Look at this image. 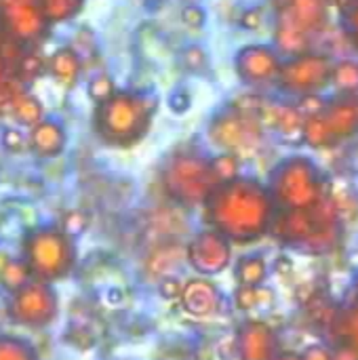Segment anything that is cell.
<instances>
[{
    "mask_svg": "<svg viewBox=\"0 0 358 360\" xmlns=\"http://www.w3.org/2000/svg\"><path fill=\"white\" fill-rule=\"evenodd\" d=\"M207 202L209 219L215 230L234 240H249L260 236L272 217V202L268 192L249 179H234L217 186Z\"/></svg>",
    "mask_w": 358,
    "mask_h": 360,
    "instance_id": "1",
    "label": "cell"
},
{
    "mask_svg": "<svg viewBox=\"0 0 358 360\" xmlns=\"http://www.w3.org/2000/svg\"><path fill=\"white\" fill-rule=\"evenodd\" d=\"M154 99L129 91H116L95 108V131L110 146H133L150 129Z\"/></svg>",
    "mask_w": 358,
    "mask_h": 360,
    "instance_id": "2",
    "label": "cell"
},
{
    "mask_svg": "<svg viewBox=\"0 0 358 360\" xmlns=\"http://www.w3.org/2000/svg\"><path fill=\"white\" fill-rule=\"evenodd\" d=\"M272 196L285 209H308L327 194L317 167L306 158H291L272 175Z\"/></svg>",
    "mask_w": 358,
    "mask_h": 360,
    "instance_id": "3",
    "label": "cell"
},
{
    "mask_svg": "<svg viewBox=\"0 0 358 360\" xmlns=\"http://www.w3.org/2000/svg\"><path fill=\"white\" fill-rule=\"evenodd\" d=\"M165 186L171 196L194 205L207 200L219 184L211 171V160L196 154H177L165 169Z\"/></svg>",
    "mask_w": 358,
    "mask_h": 360,
    "instance_id": "4",
    "label": "cell"
},
{
    "mask_svg": "<svg viewBox=\"0 0 358 360\" xmlns=\"http://www.w3.org/2000/svg\"><path fill=\"white\" fill-rule=\"evenodd\" d=\"M358 131V99H335L304 122V141L312 148H329Z\"/></svg>",
    "mask_w": 358,
    "mask_h": 360,
    "instance_id": "5",
    "label": "cell"
},
{
    "mask_svg": "<svg viewBox=\"0 0 358 360\" xmlns=\"http://www.w3.org/2000/svg\"><path fill=\"white\" fill-rule=\"evenodd\" d=\"M209 137L217 148L236 154L241 158V156H253L260 150L264 141V131L257 116L232 108L230 112L219 114L211 122Z\"/></svg>",
    "mask_w": 358,
    "mask_h": 360,
    "instance_id": "6",
    "label": "cell"
},
{
    "mask_svg": "<svg viewBox=\"0 0 358 360\" xmlns=\"http://www.w3.org/2000/svg\"><path fill=\"white\" fill-rule=\"evenodd\" d=\"M331 74L333 63L329 61V57L306 51L302 55L291 57V61L281 68L279 82L287 93L306 97L325 89L331 82Z\"/></svg>",
    "mask_w": 358,
    "mask_h": 360,
    "instance_id": "7",
    "label": "cell"
},
{
    "mask_svg": "<svg viewBox=\"0 0 358 360\" xmlns=\"http://www.w3.org/2000/svg\"><path fill=\"white\" fill-rule=\"evenodd\" d=\"M49 25L40 0H0V32L6 38L34 44L46 36Z\"/></svg>",
    "mask_w": 358,
    "mask_h": 360,
    "instance_id": "8",
    "label": "cell"
},
{
    "mask_svg": "<svg viewBox=\"0 0 358 360\" xmlns=\"http://www.w3.org/2000/svg\"><path fill=\"white\" fill-rule=\"evenodd\" d=\"M279 57L268 46H247L236 57V70L238 76L253 86L270 84L272 80H279L281 74Z\"/></svg>",
    "mask_w": 358,
    "mask_h": 360,
    "instance_id": "9",
    "label": "cell"
},
{
    "mask_svg": "<svg viewBox=\"0 0 358 360\" xmlns=\"http://www.w3.org/2000/svg\"><path fill=\"white\" fill-rule=\"evenodd\" d=\"M188 257L196 270H200L205 274H217L230 262V247H228L224 234L205 232L192 243Z\"/></svg>",
    "mask_w": 358,
    "mask_h": 360,
    "instance_id": "10",
    "label": "cell"
},
{
    "mask_svg": "<svg viewBox=\"0 0 358 360\" xmlns=\"http://www.w3.org/2000/svg\"><path fill=\"white\" fill-rule=\"evenodd\" d=\"M327 0H289L281 6L279 19L304 32L308 38H314L317 32L325 25Z\"/></svg>",
    "mask_w": 358,
    "mask_h": 360,
    "instance_id": "11",
    "label": "cell"
},
{
    "mask_svg": "<svg viewBox=\"0 0 358 360\" xmlns=\"http://www.w3.org/2000/svg\"><path fill=\"white\" fill-rule=\"evenodd\" d=\"M65 143H68L65 129L53 118H42L38 124L30 127L27 146L32 148L34 154H38L42 158L59 156L65 150Z\"/></svg>",
    "mask_w": 358,
    "mask_h": 360,
    "instance_id": "12",
    "label": "cell"
},
{
    "mask_svg": "<svg viewBox=\"0 0 358 360\" xmlns=\"http://www.w3.org/2000/svg\"><path fill=\"white\" fill-rule=\"evenodd\" d=\"M236 348H238V356L243 360H272L274 335L266 325L249 323L238 333Z\"/></svg>",
    "mask_w": 358,
    "mask_h": 360,
    "instance_id": "13",
    "label": "cell"
},
{
    "mask_svg": "<svg viewBox=\"0 0 358 360\" xmlns=\"http://www.w3.org/2000/svg\"><path fill=\"white\" fill-rule=\"evenodd\" d=\"M46 72L57 84H61L65 89H72L82 76V59L72 46L57 49L46 59Z\"/></svg>",
    "mask_w": 358,
    "mask_h": 360,
    "instance_id": "14",
    "label": "cell"
},
{
    "mask_svg": "<svg viewBox=\"0 0 358 360\" xmlns=\"http://www.w3.org/2000/svg\"><path fill=\"white\" fill-rule=\"evenodd\" d=\"M184 302H186V308L198 316L213 314L219 308V295L215 287L205 281H194L192 285H188L184 291Z\"/></svg>",
    "mask_w": 358,
    "mask_h": 360,
    "instance_id": "15",
    "label": "cell"
},
{
    "mask_svg": "<svg viewBox=\"0 0 358 360\" xmlns=\"http://www.w3.org/2000/svg\"><path fill=\"white\" fill-rule=\"evenodd\" d=\"M11 103V114L19 124L25 127H34L44 118V108L38 101V97L30 95V93H17L8 99Z\"/></svg>",
    "mask_w": 358,
    "mask_h": 360,
    "instance_id": "16",
    "label": "cell"
},
{
    "mask_svg": "<svg viewBox=\"0 0 358 360\" xmlns=\"http://www.w3.org/2000/svg\"><path fill=\"white\" fill-rule=\"evenodd\" d=\"M84 0H40L42 13L49 23H61L82 11Z\"/></svg>",
    "mask_w": 358,
    "mask_h": 360,
    "instance_id": "17",
    "label": "cell"
},
{
    "mask_svg": "<svg viewBox=\"0 0 358 360\" xmlns=\"http://www.w3.org/2000/svg\"><path fill=\"white\" fill-rule=\"evenodd\" d=\"M266 276V264L262 257H245L236 266V278L243 287H257Z\"/></svg>",
    "mask_w": 358,
    "mask_h": 360,
    "instance_id": "18",
    "label": "cell"
},
{
    "mask_svg": "<svg viewBox=\"0 0 358 360\" xmlns=\"http://www.w3.org/2000/svg\"><path fill=\"white\" fill-rule=\"evenodd\" d=\"M211 171L219 186L238 179V156L230 152H222L219 156L211 160Z\"/></svg>",
    "mask_w": 358,
    "mask_h": 360,
    "instance_id": "19",
    "label": "cell"
},
{
    "mask_svg": "<svg viewBox=\"0 0 358 360\" xmlns=\"http://www.w3.org/2000/svg\"><path fill=\"white\" fill-rule=\"evenodd\" d=\"M331 82L342 93H354L358 89V63H354V61H340L338 65H333Z\"/></svg>",
    "mask_w": 358,
    "mask_h": 360,
    "instance_id": "20",
    "label": "cell"
},
{
    "mask_svg": "<svg viewBox=\"0 0 358 360\" xmlns=\"http://www.w3.org/2000/svg\"><path fill=\"white\" fill-rule=\"evenodd\" d=\"M87 93H89L91 101H95V105H97V103L106 101L108 97H112L116 93V86H114V80L108 74H97V76H93L89 80Z\"/></svg>",
    "mask_w": 358,
    "mask_h": 360,
    "instance_id": "21",
    "label": "cell"
},
{
    "mask_svg": "<svg viewBox=\"0 0 358 360\" xmlns=\"http://www.w3.org/2000/svg\"><path fill=\"white\" fill-rule=\"evenodd\" d=\"M15 65H17L19 76H21L25 82H27V80H34L36 76H40L42 72H46V61H42V59H40L38 55H34V53H23Z\"/></svg>",
    "mask_w": 358,
    "mask_h": 360,
    "instance_id": "22",
    "label": "cell"
},
{
    "mask_svg": "<svg viewBox=\"0 0 358 360\" xmlns=\"http://www.w3.org/2000/svg\"><path fill=\"white\" fill-rule=\"evenodd\" d=\"M72 49L80 55V59L84 61L87 57L95 55V40L89 32H78L74 42H72Z\"/></svg>",
    "mask_w": 358,
    "mask_h": 360,
    "instance_id": "23",
    "label": "cell"
},
{
    "mask_svg": "<svg viewBox=\"0 0 358 360\" xmlns=\"http://www.w3.org/2000/svg\"><path fill=\"white\" fill-rule=\"evenodd\" d=\"M2 146L8 152H21L27 146V135H23L19 129H6L2 133Z\"/></svg>",
    "mask_w": 358,
    "mask_h": 360,
    "instance_id": "24",
    "label": "cell"
},
{
    "mask_svg": "<svg viewBox=\"0 0 358 360\" xmlns=\"http://www.w3.org/2000/svg\"><path fill=\"white\" fill-rule=\"evenodd\" d=\"M181 59H184V65H186L188 70H194V72H198V70H203V68L207 65V55H205V51L198 49V46L186 49Z\"/></svg>",
    "mask_w": 358,
    "mask_h": 360,
    "instance_id": "25",
    "label": "cell"
},
{
    "mask_svg": "<svg viewBox=\"0 0 358 360\" xmlns=\"http://www.w3.org/2000/svg\"><path fill=\"white\" fill-rule=\"evenodd\" d=\"M325 101L321 99V97H317V95H306V97H302V103L298 105V110L306 116V118H310V116H317V114H321L323 110H325Z\"/></svg>",
    "mask_w": 358,
    "mask_h": 360,
    "instance_id": "26",
    "label": "cell"
},
{
    "mask_svg": "<svg viewBox=\"0 0 358 360\" xmlns=\"http://www.w3.org/2000/svg\"><path fill=\"white\" fill-rule=\"evenodd\" d=\"M346 30L348 38H352L354 46H358V0H352L346 8Z\"/></svg>",
    "mask_w": 358,
    "mask_h": 360,
    "instance_id": "27",
    "label": "cell"
},
{
    "mask_svg": "<svg viewBox=\"0 0 358 360\" xmlns=\"http://www.w3.org/2000/svg\"><path fill=\"white\" fill-rule=\"evenodd\" d=\"M236 295H238V297H236V304H238V308H243V310H251V308H255L257 302H260L257 287H241Z\"/></svg>",
    "mask_w": 358,
    "mask_h": 360,
    "instance_id": "28",
    "label": "cell"
},
{
    "mask_svg": "<svg viewBox=\"0 0 358 360\" xmlns=\"http://www.w3.org/2000/svg\"><path fill=\"white\" fill-rule=\"evenodd\" d=\"M181 19L186 25L190 27H200L205 23V11L196 4H188L184 11H181Z\"/></svg>",
    "mask_w": 358,
    "mask_h": 360,
    "instance_id": "29",
    "label": "cell"
},
{
    "mask_svg": "<svg viewBox=\"0 0 358 360\" xmlns=\"http://www.w3.org/2000/svg\"><path fill=\"white\" fill-rule=\"evenodd\" d=\"M169 105H171V110H173V112H186V110L190 108V97H188L186 93L177 91V93H173V95H171Z\"/></svg>",
    "mask_w": 358,
    "mask_h": 360,
    "instance_id": "30",
    "label": "cell"
},
{
    "mask_svg": "<svg viewBox=\"0 0 358 360\" xmlns=\"http://www.w3.org/2000/svg\"><path fill=\"white\" fill-rule=\"evenodd\" d=\"M241 23H243L245 27H249V30H255V27L262 23V11H257V8H251V11L243 13V17H241Z\"/></svg>",
    "mask_w": 358,
    "mask_h": 360,
    "instance_id": "31",
    "label": "cell"
},
{
    "mask_svg": "<svg viewBox=\"0 0 358 360\" xmlns=\"http://www.w3.org/2000/svg\"><path fill=\"white\" fill-rule=\"evenodd\" d=\"M160 293L167 297V300H173V297H179L181 295V289H179V283L173 281V278H165V283L160 285Z\"/></svg>",
    "mask_w": 358,
    "mask_h": 360,
    "instance_id": "32",
    "label": "cell"
},
{
    "mask_svg": "<svg viewBox=\"0 0 358 360\" xmlns=\"http://www.w3.org/2000/svg\"><path fill=\"white\" fill-rule=\"evenodd\" d=\"M302 360H333V354H329L323 346H312L304 352Z\"/></svg>",
    "mask_w": 358,
    "mask_h": 360,
    "instance_id": "33",
    "label": "cell"
},
{
    "mask_svg": "<svg viewBox=\"0 0 358 360\" xmlns=\"http://www.w3.org/2000/svg\"><path fill=\"white\" fill-rule=\"evenodd\" d=\"M333 360H358V348L354 344H344L333 354Z\"/></svg>",
    "mask_w": 358,
    "mask_h": 360,
    "instance_id": "34",
    "label": "cell"
},
{
    "mask_svg": "<svg viewBox=\"0 0 358 360\" xmlns=\"http://www.w3.org/2000/svg\"><path fill=\"white\" fill-rule=\"evenodd\" d=\"M346 333L354 340V346L358 348V308L350 314V319L346 323Z\"/></svg>",
    "mask_w": 358,
    "mask_h": 360,
    "instance_id": "35",
    "label": "cell"
},
{
    "mask_svg": "<svg viewBox=\"0 0 358 360\" xmlns=\"http://www.w3.org/2000/svg\"><path fill=\"white\" fill-rule=\"evenodd\" d=\"M122 300H124V295H122V291H120V289H110V291H108V302H110L112 306L120 304Z\"/></svg>",
    "mask_w": 358,
    "mask_h": 360,
    "instance_id": "36",
    "label": "cell"
},
{
    "mask_svg": "<svg viewBox=\"0 0 358 360\" xmlns=\"http://www.w3.org/2000/svg\"><path fill=\"white\" fill-rule=\"evenodd\" d=\"M276 360H302V359H298V356H283V359H276Z\"/></svg>",
    "mask_w": 358,
    "mask_h": 360,
    "instance_id": "37",
    "label": "cell"
},
{
    "mask_svg": "<svg viewBox=\"0 0 358 360\" xmlns=\"http://www.w3.org/2000/svg\"><path fill=\"white\" fill-rule=\"evenodd\" d=\"M357 287H358V278H357Z\"/></svg>",
    "mask_w": 358,
    "mask_h": 360,
    "instance_id": "38",
    "label": "cell"
}]
</instances>
